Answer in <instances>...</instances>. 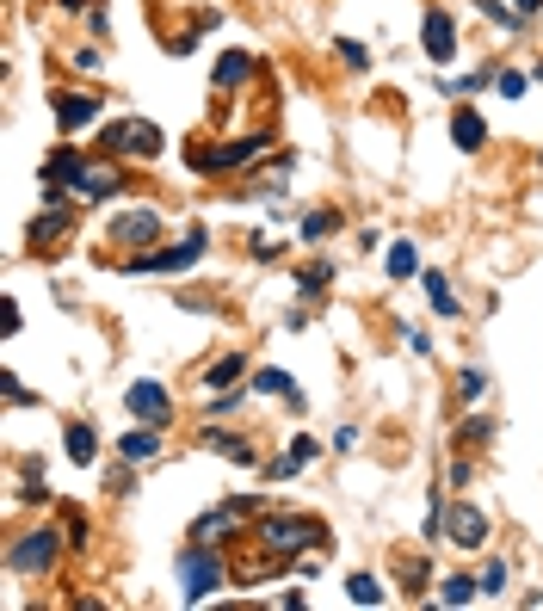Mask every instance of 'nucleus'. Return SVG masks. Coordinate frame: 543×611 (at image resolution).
<instances>
[{
  "label": "nucleus",
  "mask_w": 543,
  "mask_h": 611,
  "mask_svg": "<svg viewBox=\"0 0 543 611\" xmlns=\"http://www.w3.org/2000/svg\"><path fill=\"white\" fill-rule=\"evenodd\" d=\"M315 439H291V445H284V457H272L266 463V482H284V476H297V470H309V463H315Z\"/></svg>",
  "instance_id": "obj_18"
},
{
  "label": "nucleus",
  "mask_w": 543,
  "mask_h": 611,
  "mask_svg": "<svg viewBox=\"0 0 543 611\" xmlns=\"http://www.w3.org/2000/svg\"><path fill=\"white\" fill-rule=\"evenodd\" d=\"M476 7H482L500 31H519V25H525V19H519V7H506V0H476Z\"/></svg>",
  "instance_id": "obj_31"
},
{
  "label": "nucleus",
  "mask_w": 543,
  "mask_h": 611,
  "mask_svg": "<svg viewBox=\"0 0 543 611\" xmlns=\"http://www.w3.org/2000/svg\"><path fill=\"white\" fill-rule=\"evenodd\" d=\"M482 395H488V371H482V365H463V371H457V402L476 408Z\"/></svg>",
  "instance_id": "obj_26"
},
{
  "label": "nucleus",
  "mask_w": 543,
  "mask_h": 611,
  "mask_svg": "<svg viewBox=\"0 0 543 611\" xmlns=\"http://www.w3.org/2000/svg\"><path fill=\"white\" fill-rule=\"evenodd\" d=\"M451 142H457L463 155L488 149V124H482V112H476V105H457V112H451Z\"/></svg>",
  "instance_id": "obj_15"
},
{
  "label": "nucleus",
  "mask_w": 543,
  "mask_h": 611,
  "mask_svg": "<svg viewBox=\"0 0 543 611\" xmlns=\"http://www.w3.org/2000/svg\"><path fill=\"white\" fill-rule=\"evenodd\" d=\"M105 241H112V247H124V254H149V247L161 241V210H155V204H136V210H124V217H112Z\"/></svg>",
  "instance_id": "obj_7"
},
{
  "label": "nucleus",
  "mask_w": 543,
  "mask_h": 611,
  "mask_svg": "<svg viewBox=\"0 0 543 611\" xmlns=\"http://www.w3.org/2000/svg\"><path fill=\"white\" fill-rule=\"evenodd\" d=\"M420 50H426L432 68L457 62V19H451L445 7H426V19H420Z\"/></svg>",
  "instance_id": "obj_11"
},
{
  "label": "nucleus",
  "mask_w": 543,
  "mask_h": 611,
  "mask_svg": "<svg viewBox=\"0 0 543 611\" xmlns=\"http://www.w3.org/2000/svg\"><path fill=\"white\" fill-rule=\"evenodd\" d=\"M334 451H358V426H340V433H334Z\"/></svg>",
  "instance_id": "obj_42"
},
{
  "label": "nucleus",
  "mask_w": 543,
  "mask_h": 611,
  "mask_svg": "<svg viewBox=\"0 0 543 611\" xmlns=\"http://www.w3.org/2000/svg\"><path fill=\"white\" fill-rule=\"evenodd\" d=\"M247 247H253V260H278L284 254V241H272V235H247Z\"/></svg>",
  "instance_id": "obj_38"
},
{
  "label": "nucleus",
  "mask_w": 543,
  "mask_h": 611,
  "mask_svg": "<svg viewBox=\"0 0 543 611\" xmlns=\"http://www.w3.org/2000/svg\"><path fill=\"white\" fill-rule=\"evenodd\" d=\"M241 395H247V389H229V395H216V402H210L204 414H210V420H229V414H241Z\"/></svg>",
  "instance_id": "obj_35"
},
{
  "label": "nucleus",
  "mask_w": 543,
  "mask_h": 611,
  "mask_svg": "<svg viewBox=\"0 0 543 611\" xmlns=\"http://www.w3.org/2000/svg\"><path fill=\"white\" fill-rule=\"evenodd\" d=\"M340 62H346V68H371V50L358 44V38H340Z\"/></svg>",
  "instance_id": "obj_36"
},
{
  "label": "nucleus",
  "mask_w": 543,
  "mask_h": 611,
  "mask_svg": "<svg viewBox=\"0 0 543 611\" xmlns=\"http://www.w3.org/2000/svg\"><path fill=\"white\" fill-rule=\"evenodd\" d=\"M253 513H260V507H253V500H223V507H210L198 525H192V544H229V537H241V525L253 519Z\"/></svg>",
  "instance_id": "obj_9"
},
{
  "label": "nucleus",
  "mask_w": 543,
  "mask_h": 611,
  "mask_svg": "<svg viewBox=\"0 0 543 611\" xmlns=\"http://www.w3.org/2000/svg\"><path fill=\"white\" fill-rule=\"evenodd\" d=\"M253 389H260V395H284V402L303 414V389H297L291 371H272V365H266V371H253Z\"/></svg>",
  "instance_id": "obj_19"
},
{
  "label": "nucleus",
  "mask_w": 543,
  "mask_h": 611,
  "mask_svg": "<svg viewBox=\"0 0 543 611\" xmlns=\"http://www.w3.org/2000/svg\"><path fill=\"white\" fill-rule=\"evenodd\" d=\"M494 87H500V99H525L531 75H519V68H500V75H494Z\"/></svg>",
  "instance_id": "obj_33"
},
{
  "label": "nucleus",
  "mask_w": 543,
  "mask_h": 611,
  "mask_svg": "<svg viewBox=\"0 0 543 611\" xmlns=\"http://www.w3.org/2000/svg\"><path fill=\"white\" fill-rule=\"evenodd\" d=\"M124 408L142 420V426H161V433H167V426H173V402H167V389L155 383V377H142V383H130L124 389Z\"/></svg>",
  "instance_id": "obj_12"
},
{
  "label": "nucleus",
  "mask_w": 543,
  "mask_h": 611,
  "mask_svg": "<svg viewBox=\"0 0 543 611\" xmlns=\"http://www.w3.org/2000/svg\"><path fill=\"white\" fill-rule=\"evenodd\" d=\"M62 550H68V531H56V525H31V531H19L13 544H7V568L25 574V581H44V574H56Z\"/></svg>",
  "instance_id": "obj_2"
},
{
  "label": "nucleus",
  "mask_w": 543,
  "mask_h": 611,
  "mask_svg": "<svg viewBox=\"0 0 543 611\" xmlns=\"http://www.w3.org/2000/svg\"><path fill=\"white\" fill-rule=\"evenodd\" d=\"M488 537H494V525H488V513L476 507V500H451V507H445V544L488 550Z\"/></svg>",
  "instance_id": "obj_8"
},
{
  "label": "nucleus",
  "mask_w": 543,
  "mask_h": 611,
  "mask_svg": "<svg viewBox=\"0 0 543 611\" xmlns=\"http://www.w3.org/2000/svg\"><path fill=\"white\" fill-rule=\"evenodd\" d=\"M68 229H75V210H68V204H50V210H44V217H38V223H31V241H38V247H44V241H56V235H68Z\"/></svg>",
  "instance_id": "obj_23"
},
{
  "label": "nucleus",
  "mask_w": 543,
  "mask_h": 611,
  "mask_svg": "<svg viewBox=\"0 0 543 611\" xmlns=\"http://www.w3.org/2000/svg\"><path fill=\"white\" fill-rule=\"evenodd\" d=\"M247 544H260V562L241 568V587L247 581H278V574L303 568V556H321L328 525H321L315 513H260L253 531H247Z\"/></svg>",
  "instance_id": "obj_1"
},
{
  "label": "nucleus",
  "mask_w": 543,
  "mask_h": 611,
  "mask_svg": "<svg viewBox=\"0 0 543 611\" xmlns=\"http://www.w3.org/2000/svg\"><path fill=\"white\" fill-rule=\"evenodd\" d=\"M118 192H124V167H118L112 155H99V161H81V173H75V198L99 204V198H118Z\"/></svg>",
  "instance_id": "obj_13"
},
{
  "label": "nucleus",
  "mask_w": 543,
  "mask_h": 611,
  "mask_svg": "<svg viewBox=\"0 0 543 611\" xmlns=\"http://www.w3.org/2000/svg\"><path fill=\"white\" fill-rule=\"evenodd\" d=\"M482 87H488V68H476V75H463V81H457V93H482Z\"/></svg>",
  "instance_id": "obj_41"
},
{
  "label": "nucleus",
  "mask_w": 543,
  "mask_h": 611,
  "mask_svg": "<svg viewBox=\"0 0 543 611\" xmlns=\"http://www.w3.org/2000/svg\"><path fill=\"white\" fill-rule=\"evenodd\" d=\"M198 445H204V451H216V457H229V463H241V470H253V463H260L253 439L229 433V426H204V433H198Z\"/></svg>",
  "instance_id": "obj_14"
},
{
  "label": "nucleus",
  "mask_w": 543,
  "mask_h": 611,
  "mask_svg": "<svg viewBox=\"0 0 543 611\" xmlns=\"http://www.w3.org/2000/svg\"><path fill=\"white\" fill-rule=\"evenodd\" d=\"M266 142H272L266 130H253V136H223V142H210V149H186V167H192V173H210V179H216V173H235V167L247 173L253 161L266 155Z\"/></svg>",
  "instance_id": "obj_4"
},
{
  "label": "nucleus",
  "mask_w": 543,
  "mask_h": 611,
  "mask_svg": "<svg viewBox=\"0 0 543 611\" xmlns=\"http://www.w3.org/2000/svg\"><path fill=\"white\" fill-rule=\"evenodd\" d=\"M68 62H75V68H81V75H99V68H105V50H87V44H81V50H75V56H68Z\"/></svg>",
  "instance_id": "obj_37"
},
{
  "label": "nucleus",
  "mask_w": 543,
  "mask_h": 611,
  "mask_svg": "<svg viewBox=\"0 0 543 611\" xmlns=\"http://www.w3.org/2000/svg\"><path fill=\"white\" fill-rule=\"evenodd\" d=\"M346 599H352V605H383L389 593H383L377 574H352V581H346Z\"/></svg>",
  "instance_id": "obj_28"
},
{
  "label": "nucleus",
  "mask_w": 543,
  "mask_h": 611,
  "mask_svg": "<svg viewBox=\"0 0 543 611\" xmlns=\"http://www.w3.org/2000/svg\"><path fill=\"white\" fill-rule=\"evenodd\" d=\"M420 291H426V303L439 309V315H463V303H457V291H451L445 272H420Z\"/></svg>",
  "instance_id": "obj_21"
},
{
  "label": "nucleus",
  "mask_w": 543,
  "mask_h": 611,
  "mask_svg": "<svg viewBox=\"0 0 543 611\" xmlns=\"http://www.w3.org/2000/svg\"><path fill=\"white\" fill-rule=\"evenodd\" d=\"M439 599H445V605H476V599H482V581H476V574H445V581H439Z\"/></svg>",
  "instance_id": "obj_25"
},
{
  "label": "nucleus",
  "mask_w": 543,
  "mask_h": 611,
  "mask_svg": "<svg viewBox=\"0 0 543 611\" xmlns=\"http://www.w3.org/2000/svg\"><path fill=\"white\" fill-rule=\"evenodd\" d=\"M291 284H297V297H321V291L334 284V266H328V260H303Z\"/></svg>",
  "instance_id": "obj_24"
},
{
  "label": "nucleus",
  "mask_w": 543,
  "mask_h": 611,
  "mask_svg": "<svg viewBox=\"0 0 543 611\" xmlns=\"http://www.w3.org/2000/svg\"><path fill=\"white\" fill-rule=\"evenodd\" d=\"M389 278H420V254H414V241H389Z\"/></svg>",
  "instance_id": "obj_27"
},
{
  "label": "nucleus",
  "mask_w": 543,
  "mask_h": 611,
  "mask_svg": "<svg viewBox=\"0 0 543 611\" xmlns=\"http://www.w3.org/2000/svg\"><path fill=\"white\" fill-rule=\"evenodd\" d=\"M334 210H309V217H303V241H321V235H334Z\"/></svg>",
  "instance_id": "obj_34"
},
{
  "label": "nucleus",
  "mask_w": 543,
  "mask_h": 611,
  "mask_svg": "<svg viewBox=\"0 0 543 611\" xmlns=\"http://www.w3.org/2000/svg\"><path fill=\"white\" fill-rule=\"evenodd\" d=\"M210 254V235L204 229H186L173 247H149V254H124L118 260V272H130V278H142V272H186V266H198Z\"/></svg>",
  "instance_id": "obj_5"
},
{
  "label": "nucleus",
  "mask_w": 543,
  "mask_h": 611,
  "mask_svg": "<svg viewBox=\"0 0 543 611\" xmlns=\"http://www.w3.org/2000/svg\"><path fill=\"white\" fill-rule=\"evenodd\" d=\"M402 340H408V352H420V358H426V352H432V340H426V334H420V328H402Z\"/></svg>",
  "instance_id": "obj_40"
},
{
  "label": "nucleus",
  "mask_w": 543,
  "mask_h": 611,
  "mask_svg": "<svg viewBox=\"0 0 543 611\" xmlns=\"http://www.w3.org/2000/svg\"><path fill=\"white\" fill-rule=\"evenodd\" d=\"M439 537H445V507L432 500V507H426V544H439Z\"/></svg>",
  "instance_id": "obj_39"
},
{
  "label": "nucleus",
  "mask_w": 543,
  "mask_h": 611,
  "mask_svg": "<svg viewBox=\"0 0 543 611\" xmlns=\"http://www.w3.org/2000/svg\"><path fill=\"white\" fill-rule=\"evenodd\" d=\"M93 457H99V433L87 420H75L68 426V463H75V470H93Z\"/></svg>",
  "instance_id": "obj_20"
},
{
  "label": "nucleus",
  "mask_w": 543,
  "mask_h": 611,
  "mask_svg": "<svg viewBox=\"0 0 543 611\" xmlns=\"http://www.w3.org/2000/svg\"><path fill=\"white\" fill-rule=\"evenodd\" d=\"M62 531H68V550H87L93 537H87V519H81V507H62Z\"/></svg>",
  "instance_id": "obj_30"
},
{
  "label": "nucleus",
  "mask_w": 543,
  "mask_h": 611,
  "mask_svg": "<svg viewBox=\"0 0 543 611\" xmlns=\"http://www.w3.org/2000/svg\"><path fill=\"white\" fill-rule=\"evenodd\" d=\"M488 439H494V420H488V414H476V420L457 426V445H463V451H482Z\"/></svg>",
  "instance_id": "obj_29"
},
{
  "label": "nucleus",
  "mask_w": 543,
  "mask_h": 611,
  "mask_svg": "<svg viewBox=\"0 0 543 611\" xmlns=\"http://www.w3.org/2000/svg\"><path fill=\"white\" fill-rule=\"evenodd\" d=\"M537 81H543V62H537Z\"/></svg>",
  "instance_id": "obj_44"
},
{
  "label": "nucleus",
  "mask_w": 543,
  "mask_h": 611,
  "mask_svg": "<svg viewBox=\"0 0 543 611\" xmlns=\"http://www.w3.org/2000/svg\"><path fill=\"white\" fill-rule=\"evenodd\" d=\"M253 75V56L247 50H223L216 56V99H235V87H247Z\"/></svg>",
  "instance_id": "obj_16"
},
{
  "label": "nucleus",
  "mask_w": 543,
  "mask_h": 611,
  "mask_svg": "<svg viewBox=\"0 0 543 611\" xmlns=\"http://www.w3.org/2000/svg\"><path fill=\"white\" fill-rule=\"evenodd\" d=\"M241 371H247V352H223L216 365L198 377V389H229V383H241Z\"/></svg>",
  "instance_id": "obj_22"
},
{
  "label": "nucleus",
  "mask_w": 543,
  "mask_h": 611,
  "mask_svg": "<svg viewBox=\"0 0 543 611\" xmlns=\"http://www.w3.org/2000/svg\"><path fill=\"white\" fill-rule=\"evenodd\" d=\"M513 7H519V19H537V13H543V0H513Z\"/></svg>",
  "instance_id": "obj_43"
},
{
  "label": "nucleus",
  "mask_w": 543,
  "mask_h": 611,
  "mask_svg": "<svg viewBox=\"0 0 543 611\" xmlns=\"http://www.w3.org/2000/svg\"><path fill=\"white\" fill-rule=\"evenodd\" d=\"M476 581H482V599H494V593L506 587V562H500V556H488V562H482V574H476Z\"/></svg>",
  "instance_id": "obj_32"
},
{
  "label": "nucleus",
  "mask_w": 543,
  "mask_h": 611,
  "mask_svg": "<svg viewBox=\"0 0 543 611\" xmlns=\"http://www.w3.org/2000/svg\"><path fill=\"white\" fill-rule=\"evenodd\" d=\"M537 167H543V155H537Z\"/></svg>",
  "instance_id": "obj_45"
},
{
  "label": "nucleus",
  "mask_w": 543,
  "mask_h": 611,
  "mask_svg": "<svg viewBox=\"0 0 543 611\" xmlns=\"http://www.w3.org/2000/svg\"><path fill=\"white\" fill-rule=\"evenodd\" d=\"M229 581V562H223V544H186L179 550V599L198 605L210 599L216 587Z\"/></svg>",
  "instance_id": "obj_3"
},
{
  "label": "nucleus",
  "mask_w": 543,
  "mask_h": 611,
  "mask_svg": "<svg viewBox=\"0 0 543 611\" xmlns=\"http://www.w3.org/2000/svg\"><path fill=\"white\" fill-rule=\"evenodd\" d=\"M161 142H167L161 124H149V118H118V124L99 130V155H112V161H155Z\"/></svg>",
  "instance_id": "obj_6"
},
{
  "label": "nucleus",
  "mask_w": 543,
  "mask_h": 611,
  "mask_svg": "<svg viewBox=\"0 0 543 611\" xmlns=\"http://www.w3.org/2000/svg\"><path fill=\"white\" fill-rule=\"evenodd\" d=\"M50 105H56V130H62V136H75V130L99 124V112H105V93H87V87H62V93H50Z\"/></svg>",
  "instance_id": "obj_10"
},
{
  "label": "nucleus",
  "mask_w": 543,
  "mask_h": 611,
  "mask_svg": "<svg viewBox=\"0 0 543 611\" xmlns=\"http://www.w3.org/2000/svg\"><path fill=\"white\" fill-rule=\"evenodd\" d=\"M118 457H124V463H155V457H161V426H142V420H136L130 433L118 439Z\"/></svg>",
  "instance_id": "obj_17"
}]
</instances>
